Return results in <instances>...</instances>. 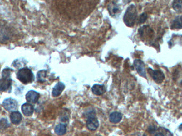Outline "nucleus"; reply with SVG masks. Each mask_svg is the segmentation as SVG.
I'll return each mask as SVG.
<instances>
[{
  "mask_svg": "<svg viewBox=\"0 0 182 136\" xmlns=\"http://www.w3.org/2000/svg\"><path fill=\"white\" fill-rule=\"evenodd\" d=\"M137 10L134 4H131L127 8L123 16V22L128 27H134L137 18Z\"/></svg>",
  "mask_w": 182,
  "mask_h": 136,
  "instance_id": "1",
  "label": "nucleus"
},
{
  "mask_svg": "<svg viewBox=\"0 0 182 136\" xmlns=\"http://www.w3.org/2000/svg\"><path fill=\"white\" fill-rule=\"evenodd\" d=\"M138 35L142 41L149 43H153L155 32L149 25H144L138 29Z\"/></svg>",
  "mask_w": 182,
  "mask_h": 136,
  "instance_id": "2",
  "label": "nucleus"
},
{
  "mask_svg": "<svg viewBox=\"0 0 182 136\" xmlns=\"http://www.w3.org/2000/svg\"><path fill=\"white\" fill-rule=\"evenodd\" d=\"M12 71L10 68H6L2 71V78L1 79L0 89L2 92H6L11 88L12 80L10 75Z\"/></svg>",
  "mask_w": 182,
  "mask_h": 136,
  "instance_id": "3",
  "label": "nucleus"
},
{
  "mask_svg": "<svg viewBox=\"0 0 182 136\" xmlns=\"http://www.w3.org/2000/svg\"><path fill=\"white\" fill-rule=\"evenodd\" d=\"M17 78L24 84L31 83L34 80V77L32 70L28 68H22L19 70Z\"/></svg>",
  "mask_w": 182,
  "mask_h": 136,
  "instance_id": "4",
  "label": "nucleus"
},
{
  "mask_svg": "<svg viewBox=\"0 0 182 136\" xmlns=\"http://www.w3.org/2000/svg\"><path fill=\"white\" fill-rule=\"evenodd\" d=\"M2 105L8 112H15L18 109V103L12 98L5 99L2 103Z\"/></svg>",
  "mask_w": 182,
  "mask_h": 136,
  "instance_id": "5",
  "label": "nucleus"
},
{
  "mask_svg": "<svg viewBox=\"0 0 182 136\" xmlns=\"http://www.w3.org/2000/svg\"><path fill=\"white\" fill-rule=\"evenodd\" d=\"M148 72L155 82H156V83L160 84L162 83L165 78L164 73L160 70H154L149 68L148 69Z\"/></svg>",
  "mask_w": 182,
  "mask_h": 136,
  "instance_id": "6",
  "label": "nucleus"
},
{
  "mask_svg": "<svg viewBox=\"0 0 182 136\" xmlns=\"http://www.w3.org/2000/svg\"><path fill=\"white\" fill-rule=\"evenodd\" d=\"M134 66L139 75L142 77L146 78L145 66L143 61L140 59H136L134 61Z\"/></svg>",
  "mask_w": 182,
  "mask_h": 136,
  "instance_id": "7",
  "label": "nucleus"
},
{
  "mask_svg": "<svg viewBox=\"0 0 182 136\" xmlns=\"http://www.w3.org/2000/svg\"><path fill=\"white\" fill-rule=\"evenodd\" d=\"M87 128L90 131L96 130L99 126V122L95 116L88 118L86 123Z\"/></svg>",
  "mask_w": 182,
  "mask_h": 136,
  "instance_id": "8",
  "label": "nucleus"
},
{
  "mask_svg": "<svg viewBox=\"0 0 182 136\" xmlns=\"http://www.w3.org/2000/svg\"><path fill=\"white\" fill-rule=\"evenodd\" d=\"M39 97L40 95L39 93L34 90H30L27 92L26 95V100L30 103H37L39 100Z\"/></svg>",
  "mask_w": 182,
  "mask_h": 136,
  "instance_id": "9",
  "label": "nucleus"
},
{
  "mask_svg": "<svg viewBox=\"0 0 182 136\" xmlns=\"http://www.w3.org/2000/svg\"><path fill=\"white\" fill-rule=\"evenodd\" d=\"M22 111L25 116H29L33 114L34 112V107L33 105L30 103H25L22 106Z\"/></svg>",
  "mask_w": 182,
  "mask_h": 136,
  "instance_id": "10",
  "label": "nucleus"
},
{
  "mask_svg": "<svg viewBox=\"0 0 182 136\" xmlns=\"http://www.w3.org/2000/svg\"><path fill=\"white\" fill-rule=\"evenodd\" d=\"M65 85L63 83L59 82L57 83V84L53 87L52 94L53 97H58L59 96L61 93L63 92V90L65 89Z\"/></svg>",
  "mask_w": 182,
  "mask_h": 136,
  "instance_id": "11",
  "label": "nucleus"
},
{
  "mask_svg": "<svg viewBox=\"0 0 182 136\" xmlns=\"http://www.w3.org/2000/svg\"><path fill=\"white\" fill-rule=\"evenodd\" d=\"M171 29L179 30L182 29V15L175 17L171 25Z\"/></svg>",
  "mask_w": 182,
  "mask_h": 136,
  "instance_id": "12",
  "label": "nucleus"
},
{
  "mask_svg": "<svg viewBox=\"0 0 182 136\" xmlns=\"http://www.w3.org/2000/svg\"><path fill=\"white\" fill-rule=\"evenodd\" d=\"M109 12L112 16H115L116 15L119 13L120 7L117 3L116 1H112L108 7Z\"/></svg>",
  "mask_w": 182,
  "mask_h": 136,
  "instance_id": "13",
  "label": "nucleus"
},
{
  "mask_svg": "<svg viewBox=\"0 0 182 136\" xmlns=\"http://www.w3.org/2000/svg\"><path fill=\"white\" fill-rule=\"evenodd\" d=\"M10 120L12 123L18 125L22 120V116L18 111L12 112L10 114Z\"/></svg>",
  "mask_w": 182,
  "mask_h": 136,
  "instance_id": "14",
  "label": "nucleus"
},
{
  "mask_svg": "<svg viewBox=\"0 0 182 136\" xmlns=\"http://www.w3.org/2000/svg\"><path fill=\"white\" fill-rule=\"evenodd\" d=\"M92 92L96 95H101L106 92V88L104 85L96 84L92 87Z\"/></svg>",
  "mask_w": 182,
  "mask_h": 136,
  "instance_id": "15",
  "label": "nucleus"
},
{
  "mask_svg": "<svg viewBox=\"0 0 182 136\" xmlns=\"http://www.w3.org/2000/svg\"><path fill=\"white\" fill-rule=\"evenodd\" d=\"M110 121L112 123H117L119 122L122 119V115L121 113L114 112L110 115Z\"/></svg>",
  "mask_w": 182,
  "mask_h": 136,
  "instance_id": "16",
  "label": "nucleus"
},
{
  "mask_svg": "<svg viewBox=\"0 0 182 136\" xmlns=\"http://www.w3.org/2000/svg\"><path fill=\"white\" fill-rule=\"evenodd\" d=\"M67 131L66 125L65 124H59L56 127L55 131L56 134L59 136H62L65 134Z\"/></svg>",
  "mask_w": 182,
  "mask_h": 136,
  "instance_id": "17",
  "label": "nucleus"
},
{
  "mask_svg": "<svg viewBox=\"0 0 182 136\" xmlns=\"http://www.w3.org/2000/svg\"><path fill=\"white\" fill-rule=\"evenodd\" d=\"M172 7L177 12L182 13V0H173Z\"/></svg>",
  "mask_w": 182,
  "mask_h": 136,
  "instance_id": "18",
  "label": "nucleus"
},
{
  "mask_svg": "<svg viewBox=\"0 0 182 136\" xmlns=\"http://www.w3.org/2000/svg\"><path fill=\"white\" fill-rule=\"evenodd\" d=\"M47 76V71L46 70H41L40 71L38 72L37 74V80L39 82L43 83L45 81L46 77Z\"/></svg>",
  "mask_w": 182,
  "mask_h": 136,
  "instance_id": "19",
  "label": "nucleus"
},
{
  "mask_svg": "<svg viewBox=\"0 0 182 136\" xmlns=\"http://www.w3.org/2000/svg\"><path fill=\"white\" fill-rule=\"evenodd\" d=\"M147 19V13L145 12L142 13L141 15H140L139 19H138V24H143L145 22Z\"/></svg>",
  "mask_w": 182,
  "mask_h": 136,
  "instance_id": "20",
  "label": "nucleus"
},
{
  "mask_svg": "<svg viewBox=\"0 0 182 136\" xmlns=\"http://www.w3.org/2000/svg\"><path fill=\"white\" fill-rule=\"evenodd\" d=\"M9 125L6 119H2L1 120V129H4L7 128Z\"/></svg>",
  "mask_w": 182,
  "mask_h": 136,
  "instance_id": "21",
  "label": "nucleus"
},
{
  "mask_svg": "<svg viewBox=\"0 0 182 136\" xmlns=\"http://www.w3.org/2000/svg\"><path fill=\"white\" fill-rule=\"evenodd\" d=\"M156 129V128H155V126H150L149 128V133H151V134H153V133L155 132Z\"/></svg>",
  "mask_w": 182,
  "mask_h": 136,
  "instance_id": "22",
  "label": "nucleus"
},
{
  "mask_svg": "<svg viewBox=\"0 0 182 136\" xmlns=\"http://www.w3.org/2000/svg\"><path fill=\"white\" fill-rule=\"evenodd\" d=\"M155 136H165L164 134H162V133H158L156 134Z\"/></svg>",
  "mask_w": 182,
  "mask_h": 136,
  "instance_id": "23",
  "label": "nucleus"
},
{
  "mask_svg": "<svg viewBox=\"0 0 182 136\" xmlns=\"http://www.w3.org/2000/svg\"><path fill=\"white\" fill-rule=\"evenodd\" d=\"M179 129H180V130H182V123L180 125V126H179Z\"/></svg>",
  "mask_w": 182,
  "mask_h": 136,
  "instance_id": "24",
  "label": "nucleus"
},
{
  "mask_svg": "<svg viewBox=\"0 0 182 136\" xmlns=\"http://www.w3.org/2000/svg\"><path fill=\"white\" fill-rule=\"evenodd\" d=\"M143 136H146V134H144Z\"/></svg>",
  "mask_w": 182,
  "mask_h": 136,
  "instance_id": "25",
  "label": "nucleus"
}]
</instances>
